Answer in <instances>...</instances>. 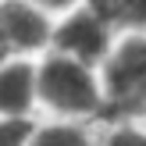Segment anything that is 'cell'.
<instances>
[{"instance_id": "cell-12", "label": "cell", "mask_w": 146, "mask_h": 146, "mask_svg": "<svg viewBox=\"0 0 146 146\" xmlns=\"http://www.w3.org/2000/svg\"><path fill=\"white\" fill-rule=\"evenodd\" d=\"M0 57H4V43H0Z\"/></svg>"}, {"instance_id": "cell-11", "label": "cell", "mask_w": 146, "mask_h": 146, "mask_svg": "<svg viewBox=\"0 0 146 146\" xmlns=\"http://www.w3.org/2000/svg\"><path fill=\"white\" fill-rule=\"evenodd\" d=\"M36 4H39L43 11H50L54 18H61V14H68V11H75V7H82L86 0H36Z\"/></svg>"}, {"instance_id": "cell-10", "label": "cell", "mask_w": 146, "mask_h": 146, "mask_svg": "<svg viewBox=\"0 0 146 146\" xmlns=\"http://www.w3.org/2000/svg\"><path fill=\"white\" fill-rule=\"evenodd\" d=\"M86 7H93L96 14H104L107 21H111L114 29H118V18H121V7H125V0H86ZM121 32V29H118Z\"/></svg>"}, {"instance_id": "cell-1", "label": "cell", "mask_w": 146, "mask_h": 146, "mask_svg": "<svg viewBox=\"0 0 146 146\" xmlns=\"http://www.w3.org/2000/svg\"><path fill=\"white\" fill-rule=\"evenodd\" d=\"M107 78L100 64L46 50L39 57V118L107 121Z\"/></svg>"}, {"instance_id": "cell-7", "label": "cell", "mask_w": 146, "mask_h": 146, "mask_svg": "<svg viewBox=\"0 0 146 146\" xmlns=\"http://www.w3.org/2000/svg\"><path fill=\"white\" fill-rule=\"evenodd\" d=\"M104 146H146V118H107Z\"/></svg>"}, {"instance_id": "cell-5", "label": "cell", "mask_w": 146, "mask_h": 146, "mask_svg": "<svg viewBox=\"0 0 146 146\" xmlns=\"http://www.w3.org/2000/svg\"><path fill=\"white\" fill-rule=\"evenodd\" d=\"M0 118H39V57H0Z\"/></svg>"}, {"instance_id": "cell-8", "label": "cell", "mask_w": 146, "mask_h": 146, "mask_svg": "<svg viewBox=\"0 0 146 146\" xmlns=\"http://www.w3.org/2000/svg\"><path fill=\"white\" fill-rule=\"evenodd\" d=\"M36 121L25 118H0V146H29Z\"/></svg>"}, {"instance_id": "cell-3", "label": "cell", "mask_w": 146, "mask_h": 146, "mask_svg": "<svg viewBox=\"0 0 146 146\" xmlns=\"http://www.w3.org/2000/svg\"><path fill=\"white\" fill-rule=\"evenodd\" d=\"M118 39H121L118 29H114L104 14H96L93 7L82 4V7H75V11H68V14L57 18V25H54V46L50 50L104 68L107 57H111L114 46H118Z\"/></svg>"}, {"instance_id": "cell-2", "label": "cell", "mask_w": 146, "mask_h": 146, "mask_svg": "<svg viewBox=\"0 0 146 146\" xmlns=\"http://www.w3.org/2000/svg\"><path fill=\"white\" fill-rule=\"evenodd\" d=\"M107 118H146V32H125L104 64Z\"/></svg>"}, {"instance_id": "cell-9", "label": "cell", "mask_w": 146, "mask_h": 146, "mask_svg": "<svg viewBox=\"0 0 146 146\" xmlns=\"http://www.w3.org/2000/svg\"><path fill=\"white\" fill-rule=\"evenodd\" d=\"M118 29H121V36L125 32H146V0H125Z\"/></svg>"}, {"instance_id": "cell-6", "label": "cell", "mask_w": 146, "mask_h": 146, "mask_svg": "<svg viewBox=\"0 0 146 146\" xmlns=\"http://www.w3.org/2000/svg\"><path fill=\"white\" fill-rule=\"evenodd\" d=\"M29 146H104V121L36 118Z\"/></svg>"}, {"instance_id": "cell-4", "label": "cell", "mask_w": 146, "mask_h": 146, "mask_svg": "<svg viewBox=\"0 0 146 146\" xmlns=\"http://www.w3.org/2000/svg\"><path fill=\"white\" fill-rule=\"evenodd\" d=\"M57 18L36 0H0V43L4 57H43L54 46Z\"/></svg>"}]
</instances>
